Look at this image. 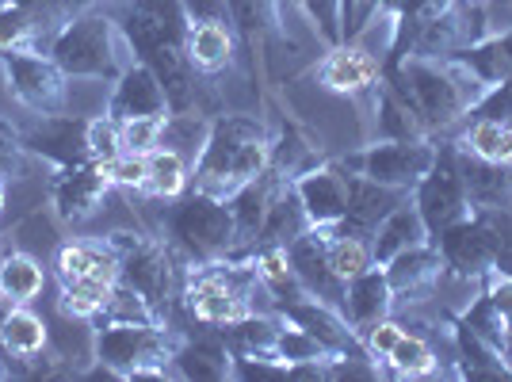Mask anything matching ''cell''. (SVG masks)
<instances>
[{
    "label": "cell",
    "instance_id": "obj_48",
    "mask_svg": "<svg viewBox=\"0 0 512 382\" xmlns=\"http://www.w3.org/2000/svg\"><path fill=\"white\" fill-rule=\"evenodd\" d=\"M50 8H54L58 23H69V20H77V16H85V12L115 8V0H50Z\"/></svg>",
    "mask_w": 512,
    "mask_h": 382
},
{
    "label": "cell",
    "instance_id": "obj_36",
    "mask_svg": "<svg viewBox=\"0 0 512 382\" xmlns=\"http://www.w3.org/2000/svg\"><path fill=\"white\" fill-rule=\"evenodd\" d=\"M325 256H329V268L348 283L352 276H360L367 268H375L371 260V241L367 237H352V234H333L325 226Z\"/></svg>",
    "mask_w": 512,
    "mask_h": 382
},
{
    "label": "cell",
    "instance_id": "obj_41",
    "mask_svg": "<svg viewBox=\"0 0 512 382\" xmlns=\"http://www.w3.org/2000/svg\"><path fill=\"white\" fill-rule=\"evenodd\" d=\"M88 153H92V161H115L119 153H123V134H119V123L111 119V115H96V119H88Z\"/></svg>",
    "mask_w": 512,
    "mask_h": 382
},
{
    "label": "cell",
    "instance_id": "obj_35",
    "mask_svg": "<svg viewBox=\"0 0 512 382\" xmlns=\"http://www.w3.org/2000/svg\"><path fill=\"white\" fill-rule=\"evenodd\" d=\"M211 119L214 115H203V111H169L165 127H161V146L184 153L188 165H195L199 149H203L207 134H211Z\"/></svg>",
    "mask_w": 512,
    "mask_h": 382
},
{
    "label": "cell",
    "instance_id": "obj_28",
    "mask_svg": "<svg viewBox=\"0 0 512 382\" xmlns=\"http://www.w3.org/2000/svg\"><path fill=\"white\" fill-rule=\"evenodd\" d=\"M306 230H310V218L302 211L291 180H279V188H276V195H272V203H268V214H264V226H260V234H256L253 249H268V245L287 249V245H291L295 237L306 234ZM253 249H249V253H253ZM234 260H241V256H234Z\"/></svg>",
    "mask_w": 512,
    "mask_h": 382
},
{
    "label": "cell",
    "instance_id": "obj_38",
    "mask_svg": "<svg viewBox=\"0 0 512 382\" xmlns=\"http://www.w3.org/2000/svg\"><path fill=\"white\" fill-rule=\"evenodd\" d=\"M100 321H130V325H150V321H161V318H157V310H153L150 302L138 295L130 283L115 279V287H111V295H107ZM100 321H96V325H100ZM161 325H165V321H161Z\"/></svg>",
    "mask_w": 512,
    "mask_h": 382
},
{
    "label": "cell",
    "instance_id": "obj_27",
    "mask_svg": "<svg viewBox=\"0 0 512 382\" xmlns=\"http://www.w3.org/2000/svg\"><path fill=\"white\" fill-rule=\"evenodd\" d=\"M425 241H428L425 218L413 207V199H406L402 207H394V211L375 226V234H371V260H375V268H386L398 253L417 249V245H425Z\"/></svg>",
    "mask_w": 512,
    "mask_h": 382
},
{
    "label": "cell",
    "instance_id": "obj_12",
    "mask_svg": "<svg viewBox=\"0 0 512 382\" xmlns=\"http://www.w3.org/2000/svg\"><path fill=\"white\" fill-rule=\"evenodd\" d=\"M27 157H39L50 169H77L92 161L88 153V119L73 115V111H58V115H39L35 127L20 130Z\"/></svg>",
    "mask_w": 512,
    "mask_h": 382
},
{
    "label": "cell",
    "instance_id": "obj_3",
    "mask_svg": "<svg viewBox=\"0 0 512 382\" xmlns=\"http://www.w3.org/2000/svg\"><path fill=\"white\" fill-rule=\"evenodd\" d=\"M272 130L256 115H226L211 119V134L192 165V188L214 199H230L249 180H256L272 161Z\"/></svg>",
    "mask_w": 512,
    "mask_h": 382
},
{
    "label": "cell",
    "instance_id": "obj_13",
    "mask_svg": "<svg viewBox=\"0 0 512 382\" xmlns=\"http://www.w3.org/2000/svg\"><path fill=\"white\" fill-rule=\"evenodd\" d=\"M107 191H111V176L107 165L100 161H85L77 169H58L50 180V207L65 226H81L92 214L104 207Z\"/></svg>",
    "mask_w": 512,
    "mask_h": 382
},
{
    "label": "cell",
    "instance_id": "obj_40",
    "mask_svg": "<svg viewBox=\"0 0 512 382\" xmlns=\"http://www.w3.org/2000/svg\"><path fill=\"white\" fill-rule=\"evenodd\" d=\"M295 8L306 12V20L329 46L344 43V0H299Z\"/></svg>",
    "mask_w": 512,
    "mask_h": 382
},
{
    "label": "cell",
    "instance_id": "obj_6",
    "mask_svg": "<svg viewBox=\"0 0 512 382\" xmlns=\"http://www.w3.org/2000/svg\"><path fill=\"white\" fill-rule=\"evenodd\" d=\"M123 46L127 43L111 8H100L62 23L58 35L46 43V54L62 65L69 81H115L130 65Z\"/></svg>",
    "mask_w": 512,
    "mask_h": 382
},
{
    "label": "cell",
    "instance_id": "obj_15",
    "mask_svg": "<svg viewBox=\"0 0 512 382\" xmlns=\"http://www.w3.org/2000/svg\"><path fill=\"white\" fill-rule=\"evenodd\" d=\"M318 81L329 92H341V96H352L360 100L371 88L379 85L383 77V54L367 50L363 39H344L341 46H329V54L321 58V65L314 69Z\"/></svg>",
    "mask_w": 512,
    "mask_h": 382
},
{
    "label": "cell",
    "instance_id": "obj_18",
    "mask_svg": "<svg viewBox=\"0 0 512 382\" xmlns=\"http://www.w3.org/2000/svg\"><path fill=\"white\" fill-rule=\"evenodd\" d=\"M104 115H111L115 123H130V119H165L169 115V96L157 81L146 62H134L115 77V88L107 96Z\"/></svg>",
    "mask_w": 512,
    "mask_h": 382
},
{
    "label": "cell",
    "instance_id": "obj_20",
    "mask_svg": "<svg viewBox=\"0 0 512 382\" xmlns=\"http://www.w3.org/2000/svg\"><path fill=\"white\" fill-rule=\"evenodd\" d=\"M287 260H291L295 276H299V283L306 287V291H310V295L341 310L344 279L337 276L333 268H329V256H325V230L310 226V230H306L302 237H295V241L287 245Z\"/></svg>",
    "mask_w": 512,
    "mask_h": 382
},
{
    "label": "cell",
    "instance_id": "obj_50",
    "mask_svg": "<svg viewBox=\"0 0 512 382\" xmlns=\"http://www.w3.org/2000/svg\"><path fill=\"white\" fill-rule=\"evenodd\" d=\"M16 379V371H12V360H8V352H0V382H12Z\"/></svg>",
    "mask_w": 512,
    "mask_h": 382
},
{
    "label": "cell",
    "instance_id": "obj_47",
    "mask_svg": "<svg viewBox=\"0 0 512 382\" xmlns=\"http://www.w3.org/2000/svg\"><path fill=\"white\" fill-rule=\"evenodd\" d=\"M184 4V16H188V27L195 23H230V4L226 0H180Z\"/></svg>",
    "mask_w": 512,
    "mask_h": 382
},
{
    "label": "cell",
    "instance_id": "obj_53",
    "mask_svg": "<svg viewBox=\"0 0 512 382\" xmlns=\"http://www.w3.org/2000/svg\"><path fill=\"white\" fill-rule=\"evenodd\" d=\"M299 0H279V8H283V16H287V8H295Z\"/></svg>",
    "mask_w": 512,
    "mask_h": 382
},
{
    "label": "cell",
    "instance_id": "obj_9",
    "mask_svg": "<svg viewBox=\"0 0 512 382\" xmlns=\"http://www.w3.org/2000/svg\"><path fill=\"white\" fill-rule=\"evenodd\" d=\"M4 88L20 107L35 115L69 111V77L46 50H0Z\"/></svg>",
    "mask_w": 512,
    "mask_h": 382
},
{
    "label": "cell",
    "instance_id": "obj_21",
    "mask_svg": "<svg viewBox=\"0 0 512 382\" xmlns=\"http://www.w3.org/2000/svg\"><path fill=\"white\" fill-rule=\"evenodd\" d=\"M172 375L176 379H195V382H222L234 379V352L226 337L214 329V333H199L176 344V356H172Z\"/></svg>",
    "mask_w": 512,
    "mask_h": 382
},
{
    "label": "cell",
    "instance_id": "obj_8",
    "mask_svg": "<svg viewBox=\"0 0 512 382\" xmlns=\"http://www.w3.org/2000/svg\"><path fill=\"white\" fill-rule=\"evenodd\" d=\"M436 161V142L421 134V138H375L356 153H344L341 165L348 172H360L375 184L386 188L413 191L421 184V176L432 169Z\"/></svg>",
    "mask_w": 512,
    "mask_h": 382
},
{
    "label": "cell",
    "instance_id": "obj_22",
    "mask_svg": "<svg viewBox=\"0 0 512 382\" xmlns=\"http://www.w3.org/2000/svg\"><path fill=\"white\" fill-rule=\"evenodd\" d=\"M459 169L467 184V199L474 214H493L512 207V165L505 161H486L459 149Z\"/></svg>",
    "mask_w": 512,
    "mask_h": 382
},
{
    "label": "cell",
    "instance_id": "obj_16",
    "mask_svg": "<svg viewBox=\"0 0 512 382\" xmlns=\"http://www.w3.org/2000/svg\"><path fill=\"white\" fill-rule=\"evenodd\" d=\"M291 188L299 195L302 211L310 218V226H337L348 207V169L341 161H318L314 169L299 172L291 180Z\"/></svg>",
    "mask_w": 512,
    "mask_h": 382
},
{
    "label": "cell",
    "instance_id": "obj_26",
    "mask_svg": "<svg viewBox=\"0 0 512 382\" xmlns=\"http://www.w3.org/2000/svg\"><path fill=\"white\" fill-rule=\"evenodd\" d=\"M390 310H394V291L386 283L383 268H367V272H360V276H352L344 283L341 314L352 321L356 333L367 329V325H375V321L390 318Z\"/></svg>",
    "mask_w": 512,
    "mask_h": 382
},
{
    "label": "cell",
    "instance_id": "obj_7",
    "mask_svg": "<svg viewBox=\"0 0 512 382\" xmlns=\"http://www.w3.org/2000/svg\"><path fill=\"white\" fill-rule=\"evenodd\" d=\"M104 241L111 245V253L119 256V279L130 283L157 310V318L169 325L180 306V291H184V264L172 256V249L157 234L115 230Z\"/></svg>",
    "mask_w": 512,
    "mask_h": 382
},
{
    "label": "cell",
    "instance_id": "obj_44",
    "mask_svg": "<svg viewBox=\"0 0 512 382\" xmlns=\"http://www.w3.org/2000/svg\"><path fill=\"white\" fill-rule=\"evenodd\" d=\"M161 127L165 119H130V123H119V134H123V149L127 153H153L161 146Z\"/></svg>",
    "mask_w": 512,
    "mask_h": 382
},
{
    "label": "cell",
    "instance_id": "obj_23",
    "mask_svg": "<svg viewBox=\"0 0 512 382\" xmlns=\"http://www.w3.org/2000/svg\"><path fill=\"white\" fill-rule=\"evenodd\" d=\"M54 276L58 283H115L119 279V256L111 253L104 237L100 241H62L54 249Z\"/></svg>",
    "mask_w": 512,
    "mask_h": 382
},
{
    "label": "cell",
    "instance_id": "obj_5",
    "mask_svg": "<svg viewBox=\"0 0 512 382\" xmlns=\"http://www.w3.org/2000/svg\"><path fill=\"white\" fill-rule=\"evenodd\" d=\"M184 333H176L161 321L130 325V321H100L92 329V363L104 367L111 379H176L172 356Z\"/></svg>",
    "mask_w": 512,
    "mask_h": 382
},
{
    "label": "cell",
    "instance_id": "obj_42",
    "mask_svg": "<svg viewBox=\"0 0 512 382\" xmlns=\"http://www.w3.org/2000/svg\"><path fill=\"white\" fill-rule=\"evenodd\" d=\"M27 165V149H23L20 127L0 119V180H16Z\"/></svg>",
    "mask_w": 512,
    "mask_h": 382
},
{
    "label": "cell",
    "instance_id": "obj_52",
    "mask_svg": "<svg viewBox=\"0 0 512 382\" xmlns=\"http://www.w3.org/2000/svg\"><path fill=\"white\" fill-rule=\"evenodd\" d=\"M8 306H12V302L0 295V321H4V314H8ZM0 352H4V344H0Z\"/></svg>",
    "mask_w": 512,
    "mask_h": 382
},
{
    "label": "cell",
    "instance_id": "obj_30",
    "mask_svg": "<svg viewBox=\"0 0 512 382\" xmlns=\"http://www.w3.org/2000/svg\"><path fill=\"white\" fill-rule=\"evenodd\" d=\"M283 325L287 321L279 318L276 310H268V314L253 310V314L230 321V325H218V333L226 337L234 356H276V340Z\"/></svg>",
    "mask_w": 512,
    "mask_h": 382
},
{
    "label": "cell",
    "instance_id": "obj_1",
    "mask_svg": "<svg viewBox=\"0 0 512 382\" xmlns=\"http://www.w3.org/2000/svg\"><path fill=\"white\" fill-rule=\"evenodd\" d=\"M111 16L134 62H146L169 96V111L218 115V96L188 62V16L180 0H115Z\"/></svg>",
    "mask_w": 512,
    "mask_h": 382
},
{
    "label": "cell",
    "instance_id": "obj_10",
    "mask_svg": "<svg viewBox=\"0 0 512 382\" xmlns=\"http://www.w3.org/2000/svg\"><path fill=\"white\" fill-rule=\"evenodd\" d=\"M409 199H413V207L425 218L428 241H436L448 226L463 222L470 214V199L467 184H463V169H459V149L436 146L432 169L421 176L417 188L409 191Z\"/></svg>",
    "mask_w": 512,
    "mask_h": 382
},
{
    "label": "cell",
    "instance_id": "obj_34",
    "mask_svg": "<svg viewBox=\"0 0 512 382\" xmlns=\"http://www.w3.org/2000/svg\"><path fill=\"white\" fill-rule=\"evenodd\" d=\"M386 375H398V379H428V375H440V356L432 352L421 333L406 329V337L394 344V352L386 356Z\"/></svg>",
    "mask_w": 512,
    "mask_h": 382
},
{
    "label": "cell",
    "instance_id": "obj_14",
    "mask_svg": "<svg viewBox=\"0 0 512 382\" xmlns=\"http://www.w3.org/2000/svg\"><path fill=\"white\" fill-rule=\"evenodd\" d=\"M276 314L283 321H291V325L306 329L310 337H318L333 356H371V352L363 348V337L352 329V321L344 318L337 306L321 302V298L302 295V298H295V302L276 306Z\"/></svg>",
    "mask_w": 512,
    "mask_h": 382
},
{
    "label": "cell",
    "instance_id": "obj_19",
    "mask_svg": "<svg viewBox=\"0 0 512 382\" xmlns=\"http://www.w3.org/2000/svg\"><path fill=\"white\" fill-rule=\"evenodd\" d=\"M409 199V191L402 188H386V184H375L360 172H348V207H344V218L337 226H329L333 234H352V237H367L375 234V226L383 222L394 207H402Z\"/></svg>",
    "mask_w": 512,
    "mask_h": 382
},
{
    "label": "cell",
    "instance_id": "obj_33",
    "mask_svg": "<svg viewBox=\"0 0 512 382\" xmlns=\"http://www.w3.org/2000/svg\"><path fill=\"white\" fill-rule=\"evenodd\" d=\"M192 184V165L184 153H176L169 146H157L153 153H146V184H142V195L150 199H176L184 195Z\"/></svg>",
    "mask_w": 512,
    "mask_h": 382
},
{
    "label": "cell",
    "instance_id": "obj_32",
    "mask_svg": "<svg viewBox=\"0 0 512 382\" xmlns=\"http://www.w3.org/2000/svg\"><path fill=\"white\" fill-rule=\"evenodd\" d=\"M46 287V268L31 253L20 249H4L0 256V295L8 298L12 306H31L35 298L43 295Z\"/></svg>",
    "mask_w": 512,
    "mask_h": 382
},
{
    "label": "cell",
    "instance_id": "obj_37",
    "mask_svg": "<svg viewBox=\"0 0 512 382\" xmlns=\"http://www.w3.org/2000/svg\"><path fill=\"white\" fill-rule=\"evenodd\" d=\"M0 50H43L35 16L20 0H0Z\"/></svg>",
    "mask_w": 512,
    "mask_h": 382
},
{
    "label": "cell",
    "instance_id": "obj_51",
    "mask_svg": "<svg viewBox=\"0 0 512 382\" xmlns=\"http://www.w3.org/2000/svg\"><path fill=\"white\" fill-rule=\"evenodd\" d=\"M8 207V180H0V211Z\"/></svg>",
    "mask_w": 512,
    "mask_h": 382
},
{
    "label": "cell",
    "instance_id": "obj_29",
    "mask_svg": "<svg viewBox=\"0 0 512 382\" xmlns=\"http://www.w3.org/2000/svg\"><path fill=\"white\" fill-rule=\"evenodd\" d=\"M237 31L230 23H195L188 27V62L199 77H214L222 69H230L237 58Z\"/></svg>",
    "mask_w": 512,
    "mask_h": 382
},
{
    "label": "cell",
    "instance_id": "obj_24",
    "mask_svg": "<svg viewBox=\"0 0 512 382\" xmlns=\"http://www.w3.org/2000/svg\"><path fill=\"white\" fill-rule=\"evenodd\" d=\"M0 344H4V352L12 360L16 379H27L31 363L50 348V329L31 306H8V314L0 321Z\"/></svg>",
    "mask_w": 512,
    "mask_h": 382
},
{
    "label": "cell",
    "instance_id": "obj_25",
    "mask_svg": "<svg viewBox=\"0 0 512 382\" xmlns=\"http://www.w3.org/2000/svg\"><path fill=\"white\" fill-rule=\"evenodd\" d=\"M383 272H386L390 291H394V302H398V298H417V295H428V291L444 279V256H440V249H436L432 241H425V245H417V249L398 253Z\"/></svg>",
    "mask_w": 512,
    "mask_h": 382
},
{
    "label": "cell",
    "instance_id": "obj_54",
    "mask_svg": "<svg viewBox=\"0 0 512 382\" xmlns=\"http://www.w3.org/2000/svg\"><path fill=\"white\" fill-rule=\"evenodd\" d=\"M0 245H4V237H0Z\"/></svg>",
    "mask_w": 512,
    "mask_h": 382
},
{
    "label": "cell",
    "instance_id": "obj_49",
    "mask_svg": "<svg viewBox=\"0 0 512 382\" xmlns=\"http://www.w3.org/2000/svg\"><path fill=\"white\" fill-rule=\"evenodd\" d=\"M379 4H383V0H356V12H352V31H348V39H352L356 31H363L367 23L375 20V12H379Z\"/></svg>",
    "mask_w": 512,
    "mask_h": 382
},
{
    "label": "cell",
    "instance_id": "obj_11",
    "mask_svg": "<svg viewBox=\"0 0 512 382\" xmlns=\"http://www.w3.org/2000/svg\"><path fill=\"white\" fill-rule=\"evenodd\" d=\"M444 256V276L478 283V279L497 268V226L490 214L470 211L463 222L448 226L432 241Z\"/></svg>",
    "mask_w": 512,
    "mask_h": 382
},
{
    "label": "cell",
    "instance_id": "obj_2",
    "mask_svg": "<svg viewBox=\"0 0 512 382\" xmlns=\"http://www.w3.org/2000/svg\"><path fill=\"white\" fill-rule=\"evenodd\" d=\"M386 88L406 104V111L421 123L425 134H444L459 127L478 100L490 92L459 58H421L413 54L406 62L383 69Z\"/></svg>",
    "mask_w": 512,
    "mask_h": 382
},
{
    "label": "cell",
    "instance_id": "obj_46",
    "mask_svg": "<svg viewBox=\"0 0 512 382\" xmlns=\"http://www.w3.org/2000/svg\"><path fill=\"white\" fill-rule=\"evenodd\" d=\"M478 287L493 298V306L501 310V318H505V333H509V356H512V276L509 272H501V268H493L486 276L478 279Z\"/></svg>",
    "mask_w": 512,
    "mask_h": 382
},
{
    "label": "cell",
    "instance_id": "obj_43",
    "mask_svg": "<svg viewBox=\"0 0 512 382\" xmlns=\"http://www.w3.org/2000/svg\"><path fill=\"white\" fill-rule=\"evenodd\" d=\"M360 337H363V348L371 352V360L383 363L386 356L394 352V344L406 337V325L394 318H383V321H375V325H367V329H360Z\"/></svg>",
    "mask_w": 512,
    "mask_h": 382
},
{
    "label": "cell",
    "instance_id": "obj_31",
    "mask_svg": "<svg viewBox=\"0 0 512 382\" xmlns=\"http://www.w3.org/2000/svg\"><path fill=\"white\" fill-rule=\"evenodd\" d=\"M451 58H459L486 88L505 85L512 77V31L486 35V39H478V43L455 50Z\"/></svg>",
    "mask_w": 512,
    "mask_h": 382
},
{
    "label": "cell",
    "instance_id": "obj_45",
    "mask_svg": "<svg viewBox=\"0 0 512 382\" xmlns=\"http://www.w3.org/2000/svg\"><path fill=\"white\" fill-rule=\"evenodd\" d=\"M107 176H111V188L142 191V184H146V157L123 149L115 161H107Z\"/></svg>",
    "mask_w": 512,
    "mask_h": 382
},
{
    "label": "cell",
    "instance_id": "obj_17",
    "mask_svg": "<svg viewBox=\"0 0 512 382\" xmlns=\"http://www.w3.org/2000/svg\"><path fill=\"white\" fill-rule=\"evenodd\" d=\"M226 4H230V20H234L241 54L249 58V77L256 81V73L264 69L268 43L295 46L283 31V8H279V0H226Z\"/></svg>",
    "mask_w": 512,
    "mask_h": 382
},
{
    "label": "cell",
    "instance_id": "obj_39",
    "mask_svg": "<svg viewBox=\"0 0 512 382\" xmlns=\"http://www.w3.org/2000/svg\"><path fill=\"white\" fill-rule=\"evenodd\" d=\"M276 356L283 363H302V360H329L333 352H329L318 337H310L306 329H299V325H291V321H287V325L279 329Z\"/></svg>",
    "mask_w": 512,
    "mask_h": 382
},
{
    "label": "cell",
    "instance_id": "obj_4",
    "mask_svg": "<svg viewBox=\"0 0 512 382\" xmlns=\"http://www.w3.org/2000/svg\"><path fill=\"white\" fill-rule=\"evenodd\" d=\"M161 226V241L172 249V256L184 268H199V264H214L237 253V226L230 203L214 199L203 191L188 188L176 199H165V207L157 214Z\"/></svg>",
    "mask_w": 512,
    "mask_h": 382
}]
</instances>
